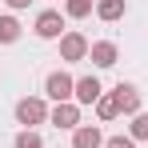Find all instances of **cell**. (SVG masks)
Here are the masks:
<instances>
[{"instance_id": "5", "label": "cell", "mask_w": 148, "mask_h": 148, "mask_svg": "<svg viewBox=\"0 0 148 148\" xmlns=\"http://www.w3.org/2000/svg\"><path fill=\"white\" fill-rule=\"evenodd\" d=\"M88 40L80 36V32H64L60 36V60H68V64H76V60H88Z\"/></svg>"}, {"instance_id": "7", "label": "cell", "mask_w": 148, "mask_h": 148, "mask_svg": "<svg viewBox=\"0 0 148 148\" xmlns=\"http://www.w3.org/2000/svg\"><path fill=\"white\" fill-rule=\"evenodd\" d=\"M88 60H92L96 68H112V64L120 60V48H116L112 40H96V44L88 48Z\"/></svg>"}, {"instance_id": "16", "label": "cell", "mask_w": 148, "mask_h": 148, "mask_svg": "<svg viewBox=\"0 0 148 148\" xmlns=\"http://www.w3.org/2000/svg\"><path fill=\"white\" fill-rule=\"evenodd\" d=\"M104 148H136L132 136H104Z\"/></svg>"}, {"instance_id": "4", "label": "cell", "mask_w": 148, "mask_h": 148, "mask_svg": "<svg viewBox=\"0 0 148 148\" xmlns=\"http://www.w3.org/2000/svg\"><path fill=\"white\" fill-rule=\"evenodd\" d=\"M48 124L64 128V132H76V128H80V104H76V100H68V104H52Z\"/></svg>"}, {"instance_id": "14", "label": "cell", "mask_w": 148, "mask_h": 148, "mask_svg": "<svg viewBox=\"0 0 148 148\" xmlns=\"http://www.w3.org/2000/svg\"><path fill=\"white\" fill-rule=\"evenodd\" d=\"M12 148H44V140H40V132H36V128H20V132H16V140H12Z\"/></svg>"}, {"instance_id": "6", "label": "cell", "mask_w": 148, "mask_h": 148, "mask_svg": "<svg viewBox=\"0 0 148 148\" xmlns=\"http://www.w3.org/2000/svg\"><path fill=\"white\" fill-rule=\"evenodd\" d=\"M112 96H116V108H120L124 116H136V112H140V88H136V84L120 80V84L112 88Z\"/></svg>"}, {"instance_id": "15", "label": "cell", "mask_w": 148, "mask_h": 148, "mask_svg": "<svg viewBox=\"0 0 148 148\" xmlns=\"http://www.w3.org/2000/svg\"><path fill=\"white\" fill-rule=\"evenodd\" d=\"M128 136H132V140H148V112H136V116H132Z\"/></svg>"}, {"instance_id": "11", "label": "cell", "mask_w": 148, "mask_h": 148, "mask_svg": "<svg viewBox=\"0 0 148 148\" xmlns=\"http://www.w3.org/2000/svg\"><path fill=\"white\" fill-rule=\"evenodd\" d=\"M20 32H24V28H20V20H16L12 12H4V16H0V44H16V40H20Z\"/></svg>"}, {"instance_id": "3", "label": "cell", "mask_w": 148, "mask_h": 148, "mask_svg": "<svg viewBox=\"0 0 148 148\" xmlns=\"http://www.w3.org/2000/svg\"><path fill=\"white\" fill-rule=\"evenodd\" d=\"M32 32L40 36V40H60L68 28H64V16L56 12V8H44L40 16H36V24H32Z\"/></svg>"}, {"instance_id": "1", "label": "cell", "mask_w": 148, "mask_h": 148, "mask_svg": "<svg viewBox=\"0 0 148 148\" xmlns=\"http://www.w3.org/2000/svg\"><path fill=\"white\" fill-rule=\"evenodd\" d=\"M48 100L44 96H24L16 100V124H24V128H36V124H48Z\"/></svg>"}, {"instance_id": "13", "label": "cell", "mask_w": 148, "mask_h": 148, "mask_svg": "<svg viewBox=\"0 0 148 148\" xmlns=\"http://www.w3.org/2000/svg\"><path fill=\"white\" fill-rule=\"evenodd\" d=\"M96 116H100V120H116V116H120V108H116V96H112V92H104V96L96 100Z\"/></svg>"}, {"instance_id": "17", "label": "cell", "mask_w": 148, "mask_h": 148, "mask_svg": "<svg viewBox=\"0 0 148 148\" xmlns=\"http://www.w3.org/2000/svg\"><path fill=\"white\" fill-rule=\"evenodd\" d=\"M4 4H8V8H12V12H20V8H28V4H32V0H4Z\"/></svg>"}, {"instance_id": "2", "label": "cell", "mask_w": 148, "mask_h": 148, "mask_svg": "<svg viewBox=\"0 0 148 148\" xmlns=\"http://www.w3.org/2000/svg\"><path fill=\"white\" fill-rule=\"evenodd\" d=\"M44 96H48L52 104H68V100L76 96V80L64 72V68H56V72L44 76Z\"/></svg>"}, {"instance_id": "8", "label": "cell", "mask_w": 148, "mask_h": 148, "mask_svg": "<svg viewBox=\"0 0 148 148\" xmlns=\"http://www.w3.org/2000/svg\"><path fill=\"white\" fill-rule=\"evenodd\" d=\"M104 96V88H100V80L96 76H80V80H76V104H96V100Z\"/></svg>"}, {"instance_id": "10", "label": "cell", "mask_w": 148, "mask_h": 148, "mask_svg": "<svg viewBox=\"0 0 148 148\" xmlns=\"http://www.w3.org/2000/svg\"><path fill=\"white\" fill-rule=\"evenodd\" d=\"M124 12H128L124 0H96V16H100V20H108V24L124 20Z\"/></svg>"}, {"instance_id": "12", "label": "cell", "mask_w": 148, "mask_h": 148, "mask_svg": "<svg viewBox=\"0 0 148 148\" xmlns=\"http://www.w3.org/2000/svg\"><path fill=\"white\" fill-rule=\"evenodd\" d=\"M64 12L72 20H84L88 12H96V0H64Z\"/></svg>"}, {"instance_id": "9", "label": "cell", "mask_w": 148, "mask_h": 148, "mask_svg": "<svg viewBox=\"0 0 148 148\" xmlns=\"http://www.w3.org/2000/svg\"><path fill=\"white\" fill-rule=\"evenodd\" d=\"M72 148H104V132L96 124H80L72 132Z\"/></svg>"}]
</instances>
